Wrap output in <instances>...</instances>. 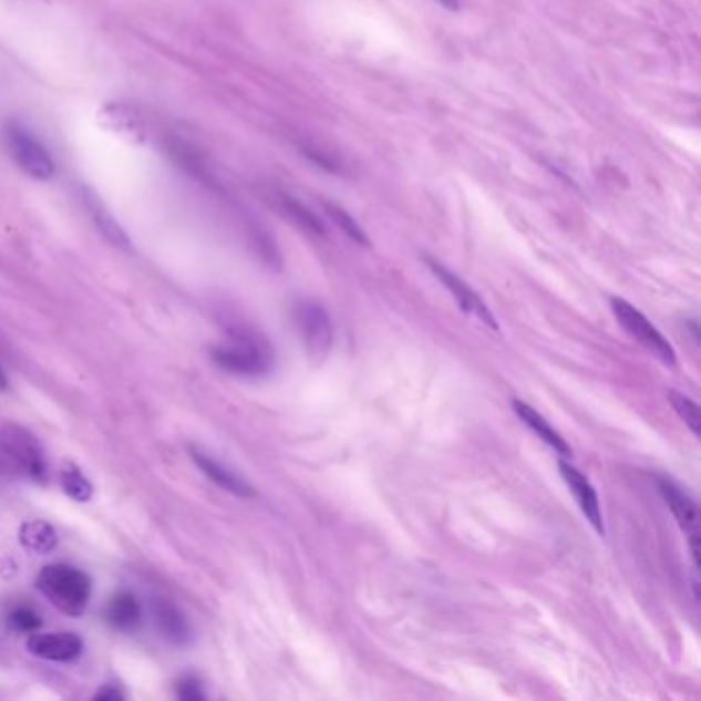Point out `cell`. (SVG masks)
<instances>
[{
  "label": "cell",
  "mask_w": 701,
  "mask_h": 701,
  "mask_svg": "<svg viewBox=\"0 0 701 701\" xmlns=\"http://www.w3.org/2000/svg\"><path fill=\"white\" fill-rule=\"evenodd\" d=\"M38 588L64 616H83L91 601V578L66 564L45 566L38 576Z\"/></svg>",
  "instance_id": "obj_1"
},
{
  "label": "cell",
  "mask_w": 701,
  "mask_h": 701,
  "mask_svg": "<svg viewBox=\"0 0 701 701\" xmlns=\"http://www.w3.org/2000/svg\"><path fill=\"white\" fill-rule=\"evenodd\" d=\"M213 360L223 371L244 377L266 374L272 367V354L268 346L251 333H235L229 342L216 346Z\"/></svg>",
  "instance_id": "obj_2"
},
{
  "label": "cell",
  "mask_w": 701,
  "mask_h": 701,
  "mask_svg": "<svg viewBox=\"0 0 701 701\" xmlns=\"http://www.w3.org/2000/svg\"><path fill=\"white\" fill-rule=\"evenodd\" d=\"M4 144L19 169L28 173L29 177L40 182H48L54 177V158L50 157L48 148L23 124L9 122L4 126Z\"/></svg>",
  "instance_id": "obj_3"
},
{
  "label": "cell",
  "mask_w": 701,
  "mask_h": 701,
  "mask_svg": "<svg viewBox=\"0 0 701 701\" xmlns=\"http://www.w3.org/2000/svg\"><path fill=\"white\" fill-rule=\"evenodd\" d=\"M0 453L13 463L14 470L25 473L31 480H45V457L40 441L28 429L4 422L0 424Z\"/></svg>",
  "instance_id": "obj_4"
},
{
  "label": "cell",
  "mask_w": 701,
  "mask_h": 701,
  "mask_svg": "<svg viewBox=\"0 0 701 701\" xmlns=\"http://www.w3.org/2000/svg\"><path fill=\"white\" fill-rule=\"evenodd\" d=\"M611 309L616 313L619 326L628 331L636 342L645 346L648 352H652L664 364H671V367L677 364L673 346L664 340V336L633 305L623 299H611Z\"/></svg>",
  "instance_id": "obj_5"
},
{
  "label": "cell",
  "mask_w": 701,
  "mask_h": 701,
  "mask_svg": "<svg viewBox=\"0 0 701 701\" xmlns=\"http://www.w3.org/2000/svg\"><path fill=\"white\" fill-rule=\"evenodd\" d=\"M295 321L309 357L316 362H323L333 344V328L328 311L319 302L302 301L295 307Z\"/></svg>",
  "instance_id": "obj_6"
},
{
  "label": "cell",
  "mask_w": 701,
  "mask_h": 701,
  "mask_svg": "<svg viewBox=\"0 0 701 701\" xmlns=\"http://www.w3.org/2000/svg\"><path fill=\"white\" fill-rule=\"evenodd\" d=\"M426 264H429L432 274H434V276L443 282L444 287L449 288V292L457 299L458 307H461L465 313L477 317L482 323H486V326L494 328V330L498 328L496 317L492 316V311L487 309L486 302L482 301L480 295H477L473 288L467 287V285L458 278L457 274L446 270L443 264H439V261H434V259L426 258Z\"/></svg>",
  "instance_id": "obj_7"
},
{
  "label": "cell",
  "mask_w": 701,
  "mask_h": 701,
  "mask_svg": "<svg viewBox=\"0 0 701 701\" xmlns=\"http://www.w3.org/2000/svg\"><path fill=\"white\" fill-rule=\"evenodd\" d=\"M28 650L38 659L52 662H71L81 657L83 640L71 631H54V633H29Z\"/></svg>",
  "instance_id": "obj_8"
},
{
  "label": "cell",
  "mask_w": 701,
  "mask_h": 701,
  "mask_svg": "<svg viewBox=\"0 0 701 701\" xmlns=\"http://www.w3.org/2000/svg\"><path fill=\"white\" fill-rule=\"evenodd\" d=\"M101 124L126 143L143 144L146 141V124L143 115L124 101L107 103L100 114Z\"/></svg>",
  "instance_id": "obj_9"
},
{
  "label": "cell",
  "mask_w": 701,
  "mask_h": 701,
  "mask_svg": "<svg viewBox=\"0 0 701 701\" xmlns=\"http://www.w3.org/2000/svg\"><path fill=\"white\" fill-rule=\"evenodd\" d=\"M559 473H561L564 482L570 487V492H573L574 498L578 502L583 515L587 516L588 523L597 529V533L605 535L601 506H599V498H597L595 487L590 486V482L583 473L573 467L570 463H566V461H559Z\"/></svg>",
  "instance_id": "obj_10"
},
{
  "label": "cell",
  "mask_w": 701,
  "mask_h": 701,
  "mask_svg": "<svg viewBox=\"0 0 701 701\" xmlns=\"http://www.w3.org/2000/svg\"><path fill=\"white\" fill-rule=\"evenodd\" d=\"M189 457L194 458V463L200 467V472L208 480H213L216 486L227 489L235 496H241V498H251L254 496V489L245 480H241L237 473L230 472L229 467H225L220 461L206 455L200 449L189 446Z\"/></svg>",
  "instance_id": "obj_11"
},
{
  "label": "cell",
  "mask_w": 701,
  "mask_h": 701,
  "mask_svg": "<svg viewBox=\"0 0 701 701\" xmlns=\"http://www.w3.org/2000/svg\"><path fill=\"white\" fill-rule=\"evenodd\" d=\"M151 611L155 617V623H157L158 631L173 642V645L182 646L189 642L192 638V630H189V623H187L186 616L167 599H155L151 605Z\"/></svg>",
  "instance_id": "obj_12"
},
{
  "label": "cell",
  "mask_w": 701,
  "mask_h": 701,
  "mask_svg": "<svg viewBox=\"0 0 701 701\" xmlns=\"http://www.w3.org/2000/svg\"><path fill=\"white\" fill-rule=\"evenodd\" d=\"M657 486L662 494L664 502L669 504V508L673 511L674 518L679 520V525L688 530L689 535L698 533V508L695 502L689 498L688 494L681 487L673 484L667 477H657Z\"/></svg>",
  "instance_id": "obj_13"
},
{
  "label": "cell",
  "mask_w": 701,
  "mask_h": 701,
  "mask_svg": "<svg viewBox=\"0 0 701 701\" xmlns=\"http://www.w3.org/2000/svg\"><path fill=\"white\" fill-rule=\"evenodd\" d=\"M513 408H515L516 415H518L544 443L549 444L554 451H558L559 455H564V457H570V455H573L570 444L566 443V441L559 436L558 432L547 424V420H545L544 415L539 414V412H535L529 403L515 400L513 401Z\"/></svg>",
  "instance_id": "obj_14"
},
{
  "label": "cell",
  "mask_w": 701,
  "mask_h": 701,
  "mask_svg": "<svg viewBox=\"0 0 701 701\" xmlns=\"http://www.w3.org/2000/svg\"><path fill=\"white\" fill-rule=\"evenodd\" d=\"M141 616H143L141 605L128 590H122V592L114 595L107 609H105L107 623L120 631H132L134 628H138Z\"/></svg>",
  "instance_id": "obj_15"
},
{
  "label": "cell",
  "mask_w": 701,
  "mask_h": 701,
  "mask_svg": "<svg viewBox=\"0 0 701 701\" xmlns=\"http://www.w3.org/2000/svg\"><path fill=\"white\" fill-rule=\"evenodd\" d=\"M19 542L31 554H52L56 549L58 533L48 520H25L19 529Z\"/></svg>",
  "instance_id": "obj_16"
},
{
  "label": "cell",
  "mask_w": 701,
  "mask_h": 701,
  "mask_svg": "<svg viewBox=\"0 0 701 701\" xmlns=\"http://www.w3.org/2000/svg\"><path fill=\"white\" fill-rule=\"evenodd\" d=\"M60 486L72 501L89 502L93 496V484L89 482L85 473L81 472L74 463H64L60 467Z\"/></svg>",
  "instance_id": "obj_17"
},
{
  "label": "cell",
  "mask_w": 701,
  "mask_h": 701,
  "mask_svg": "<svg viewBox=\"0 0 701 701\" xmlns=\"http://www.w3.org/2000/svg\"><path fill=\"white\" fill-rule=\"evenodd\" d=\"M280 204H282L285 213H287L299 227L307 230V233H313L317 237H323V235H326L323 223H321L307 206H302L301 202L297 200V198L287 196V194H280Z\"/></svg>",
  "instance_id": "obj_18"
},
{
  "label": "cell",
  "mask_w": 701,
  "mask_h": 701,
  "mask_svg": "<svg viewBox=\"0 0 701 701\" xmlns=\"http://www.w3.org/2000/svg\"><path fill=\"white\" fill-rule=\"evenodd\" d=\"M323 208H326V213H328L331 220H333L340 229L344 230L346 235H348L352 241H357L358 245H364V247H369V245H371L369 237H367V233L362 230V227L358 225L357 220H354L352 216L346 213L342 206L331 204V202H323Z\"/></svg>",
  "instance_id": "obj_19"
},
{
  "label": "cell",
  "mask_w": 701,
  "mask_h": 701,
  "mask_svg": "<svg viewBox=\"0 0 701 701\" xmlns=\"http://www.w3.org/2000/svg\"><path fill=\"white\" fill-rule=\"evenodd\" d=\"M89 210H91L93 218L97 220L101 233H103L112 244L117 245V247H130L128 237L124 235V230L115 225L114 218L103 210L101 202L89 200Z\"/></svg>",
  "instance_id": "obj_20"
},
{
  "label": "cell",
  "mask_w": 701,
  "mask_h": 701,
  "mask_svg": "<svg viewBox=\"0 0 701 701\" xmlns=\"http://www.w3.org/2000/svg\"><path fill=\"white\" fill-rule=\"evenodd\" d=\"M667 398L671 401L674 412L688 424L689 430H691L695 436H700V410H698L695 401L689 400L688 395H681V393H677V391H669Z\"/></svg>",
  "instance_id": "obj_21"
},
{
  "label": "cell",
  "mask_w": 701,
  "mask_h": 701,
  "mask_svg": "<svg viewBox=\"0 0 701 701\" xmlns=\"http://www.w3.org/2000/svg\"><path fill=\"white\" fill-rule=\"evenodd\" d=\"M7 621L11 630L21 631V633H33L42 628V617L38 616L31 607H14Z\"/></svg>",
  "instance_id": "obj_22"
},
{
  "label": "cell",
  "mask_w": 701,
  "mask_h": 701,
  "mask_svg": "<svg viewBox=\"0 0 701 701\" xmlns=\"http://www.w3.org/2000/svg\"><path fill=\"white\" fill-rule=\"evenodd\" d=\"M175 691H177V698L184 701H202L206 700V693H204V689H202V683L194 677V674H186V677H182L179 681H177V685H175Z\"/></svg>",
  "instance_id": "obj_23"
},
{
  "label": "cell",
  "mask_w": 701,
  "mask_h": 701,
  "mask_svg": "<svg viewBox=\"0 0 701 701\" xmlns=\"http://www.w3.org/2000/svg\"><path fill=\"white\" fill-rule=\"evenodd\" d=\"M299 146V151H301V155L309 158L311 163H316L317 167H321V169H326V172L330 173H340L338 169V163L330 157V155H326L321 148H317V146H311V144H297Z\"/></svg>",
  "instance_id": "obj_24"
},
{
  "label": "cell",
  "mask_w": 701,
  "mask_h": 701,
  "mask_svg": "<svg viewBox=\"0 0 701 701\" xmlns=\"http://www.w3.org/2000/svg\"><path fill=\"white\" fill-rule=\"evenodd\" d=\"M95 701H122L124 700V693L120 691V689L114 688V685H105V688H101L97 693H95Z\"/></svg>",
  "instance_id": "obj_25"
},
{
  "label": "cell",
  "mask_w": 701,
  "mask_h": 701,
  "mask_svg": "<svg viewBox=\"0 0 701 701\" xmlns=\"http://www.w3.org/2000/svg\"><path fill=\"white\" fill-rule=\"evenodd\" d=\"M436 2L446 7L449 11H458V0H436Z\"/></svg>",
  "instance_id": "obj_26"
},
{
  "label": "cell",
  "mask_w": 701,
  "mask_h": 701,
  "mask_svg": "<svg viewBox=\"0 0 701 701\" xmlns=\"http://www.w3.org/2000/svg\"><path fill=\"white\" fill-rule=\"evenodd\" d=\"M7 386H9V381H7V374H4V371L0 369V391H4Z\"/></svg>",
  "instance_id": "obj_27"
}]
</instances>
